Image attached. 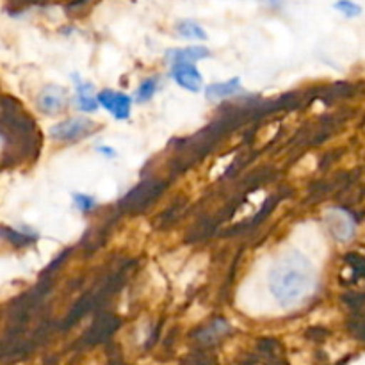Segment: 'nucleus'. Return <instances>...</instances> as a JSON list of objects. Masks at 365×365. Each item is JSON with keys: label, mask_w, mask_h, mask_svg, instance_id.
I'll return each mask as SVG.
<instances>
[{"label": "nucleus", "mask_w": 365, "mask_h": 365, "mask_svg": "<svg viewBox=\"0 0 365 365\" xmlns=\"http://www.w3.org/2000/svg\"><path fill=\"white\" fill-rule=\"evenodd\" d=\"M316 287V269L303 253L291 250L274 262L269 273V291L278 305L294 307Z\"/></svg>", "instance_id": "f257e3e1"}, {"label": "nucleus", "mask_w": 365, "mask_h": 365, "mask_svg": "<svg viewBox=\"0 0 365 365\" xmlns=\"http://www.w3.org/2000/svg\"><path fill=\"white\" fill-rule=\"evenodd\" d=\"M98 130V125L88 118H70L50 128V138L63 143H75Z\"/></svg>", "instance_id": "f03ea898"}, {"label": "nucleus", "mask_w": 365, "mask_h": 365, "mask_svg": "<svg viewBox=\"0 0 365 365\" xmlns=\"http://www.w3.org/2000/svg\"><path fill=\"white\" fill-rule=\"evenodd\" d=\"M68 103V91L63 86L48 84L39 91L38 98H36V106L46 116H56V114L63 113L64 107Z\"/></svg>", "instance_id": "7ed1b4c3"}, {"label": "nucleus", "mask_w": 365, "mask_h": 365, "mask_svg": "<svg viewBox=\"0 0 365 365\" xmlns=\"http://www.w3.org/2000/svg\"><path fill=\"white\" fill-rule=\"evenodd\" d=\"M98 103L103 109L109 110L116 120H127L130 116V96L120 91H110V89H103L98 93Z\"/></svg>", "instance_id": "20e7f679"}, {"label": "nucleus", "mask_w": 365, "mask_h": 365, "mask_svg": "<svg viewBox=\"0 0 365 365\" xmlns=\"http://www.w3.org/2000/svg\"><path fill=\"white\" fill-rule=\"evenodd\" d=\"M327 228L337 241L348 242L351 241L353 234H355V223L351 217L342 210H330L327 214Z\"/></svg>", "instance_id": "39448f33"}, {"label": "nucleus", "mask_w": 365, "mask_h": 365, "mask_svg": "<svg viewBox=\"0 0 365 365\" xmlns=\"http://www.w3.org/2000/svg\"><path fill=\"white\" fill-rule=\"evenodd\" d=\"M175 82H177L180 88L187 89V91L198 93L202 89V73L192 66V63H177L173 64V70H171Z\"/></svg>", "instance_id": "423d86ee"}, {"label": "nucleus", "mask_w": 365, "mask_h": 365, "mask_svg": "<svg viewBox=\"0 0 365 365\" xmlns=\"http://www.w3.org/2000/svg\"><path fill=\"white\" fill-rule=\"evenodd\" d=\"M166 57L173 64H177V63H196V61L207 59V57H210V52H209V48H205V46H187V48L168 50Z\"/></svg>", "instance_id": "0eeeda50"}, {"label": "nucleus", "mask_w": 365, "mask_h": 365, "mask_svg": "<svg viewBox=\"0 0 365 365\" xmlns=\"http://www.w3.org/2000/svg\"><path fill=\"white\" fill-rule=\"evenodd\" d=\"M237 91H241V82L239 78H232V81H225V82H217V84H210L207 88V96L210 100H223L227 96L235 95Z\"/></svg>", "instance_id": "6e6552de"}, {"label": "nucleus", "mask_w": 365, "mask_h": 365, "mask_svg": "<svg viewBox=\"0 0 365 365\" xmlns=\"http://www.w3.org/2000/svg\"><path fill=\"white\" fill-rule=\"evenodd\" d=\"M77 102L78 107L82 110H88V113H93L96 110V103H98V98L93 96V86L86 84V82H78L77 84Z\"/></svg>", "instance_id": "1a4fd4ad"}, {"label": "nucleus", "mask_w": 365, "mask_h": 365, "mask_svg": "<svg viewBox=\"0 0 365 365\" xmlns=\"http://www.w3.org/2000/svg\"><path fill=\"white\" fill-rule=\"evenodd\" d=\"M177 32L182 36V38H187V39H207V32L205 29L200 27L198 24L191 20H185V21H178L177 24Z\"/></svg>", "instance_id": "9d476101"}, {"label": "nucleus", "mask_w": 365, "mask_h": 365, "mask_svg": "<svg viewBox=\"0 0 365 365\" xmlns=\"http://www.w3.org/2000/svg\"><path fill=\"white\" fill-rule=\"evenodd\" d=\"M157 86H159L157 78H146V81H143V84L138 89V102H148L155 95Z\"/></svg>", "instance_id": "9b49d317"}, {"label": "nucleus", "mask_w": 365, "mask_h": 365, "mask_svg": "<svg viewBox=\"0 0 365 365\" xmlns=\"http://www.w3.org/2000/svg\"><path fill=\"white\" fill-rule=\"evenodd\" d=\"M335 7H337L341 13H344L346 16H359V14L362 13V7H360L359 4L351 2V0H339V2L335 4Z\"/></svg>", "instance_id": "f8f14e48"}, {"label": "nucleus", "mask_w": 365, "mask_h": 365, "mask_svg": "<svg viewBox=\"0 0 365 365\" xmlns=\"http://www.w3.org/2000/svg\"><path fill=\"white\" fill-rule=\"evenodd\" d=\"M73 200H75V203H77V207L81 210H91L93 209V205H95V198H91V196H88V195H75L73 196Z\"/></svg>", "instance_id": "ddd939ff"}]
</instances>
